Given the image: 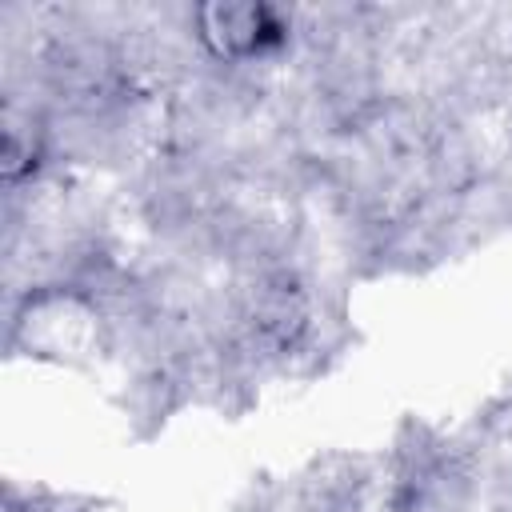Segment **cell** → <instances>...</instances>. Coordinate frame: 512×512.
I'll use <instances>...</instances> for the list:
<instances>
[{
	"label": "cell",
	"mask_w": 512,
	"mask_h": 512,
	"mask_svg": "<svg viewBox=\"0 0 512 512\" xmlns=\"http://www.w3.org/2000/svg\"><path fill=\"white\" fill-rule=\"evenodd\" d=\"M192 20L200 44L216 60H260L288 40V24L268 4H204Z\"/></svg>",
	"instance_id": "1"
}]
</instances>
